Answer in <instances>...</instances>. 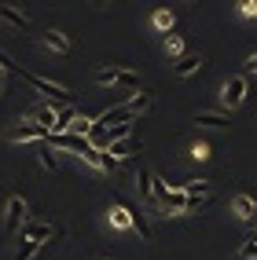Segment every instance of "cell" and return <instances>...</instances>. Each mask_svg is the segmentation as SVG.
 <instances>
[{
  "instance_id": "obj_1",
  "label": "cell",
  "mask_w": 257,
  "mask_h": 260,
  "mask_svg": "<svg viewBox=\"0 0 257 260\" xmlns=\"http://www.w3.org/2000/svg\"><path fill=\"white\" fill-rule=\"evenodd\" d=\"M15 70L22 74V81L30 84V88H37L41 95H48V103H70V99H74L70 88H63V84H55V81H48V77L33 74V70H22V66H15Z\"/></svg>"
},
{
  "instance_id": "obj_2",
  "label": "cell",
  "mask_w": 257,
  "mask_h": 260,
  "mask_svg": "<svg viewBox=\"0 0 257 260\" xmlns=\"http://www.w3.org/2000/svg\"><path fill=\"white\" fill-rule=\"evenodd\" d=\"M243 99H246V77H243V74H239V77H228L224 88H220V103H224V107H239Z\"/></svg>"
},
{
  "instance_id": "obj_3",
  "label": "cell",
  "mask_w": 257,
  "mask_h": 260,
  "mask_svg": "<svg viewBox=\"0 0 257 260\" xmlns=\"http://www.w3.org/2000/svg\"><path fill=\"white\" fill-rule=\"evenodd\" d=\"M22 220H26V202L15 194V198H8V205H4V231H8V235H15Z\"/></svg>"
},
{
  "instance_id": "obj_4",
  "label": "cell",
  "mask_w": 257,
  "mask_h": 260,
  "mask_svg": "<svg viewBox=\"0 0 257 260\" xmlns=\"http://www.w3.org/2000/svg\"><path fill=\"white\" fill-rule=\"evenodd\" d=\"M48 136H51V132H44V128L33 125V121H26V125H19V128L11 132V140H15V143H44Z\"/></svg>"
},
{
  "instance_id": "obj_5",
  "label": "cell",
  "mask_w": 257,
  "mask_h": 260,
  "mask_svg": "<svg viewBox=\"0 0 257 260\" xmlns=\"http://www.w3.org/2000/svg\"><path fill=\"white\" fill-rule=\"evenodd\" d=\"M44 44H48L51 51H59V55H70V51H74L70 37H66L63 29H48V33H44Z\"/></svg>"
},
{
  "instance_id": "obj_6",
  "label": "cell",
  "mask_w": 257,
  "mask_h": 260,
  "mask_svg": "<svg viewBox=\"0 0 257 260\" xmlns=\"http://www.w3.org/2000/svg\"><path fill=\"white\" fill-rule=\"evenodd\" d=\"M125 213H129V223L136 231H140V238H151V223L144 216V209H136V205H125Z\"/></svg>"
},
{
  "instance_id": "obj_7",
  "label": "cell",
  "mask_w": 257,
  "mask_h": 260,
  "mask_svg": "<svg viewBox=\"0 0 257 260\" xmlns=\"http://www.w3.org/2000/svg\"><path fill=\"white\" fill-rule=\"evenodd\" d=\"M232 209L243 216V220H253L257 216V202L250 198V194H235V202H232Z\"/></svg>"
},
{
  "instance_id": "obj_8",
  "label": "cell",
  "mask_w": 257,
  "mask_h": 260,
  "mask_svg": "<svg viewBox=\"0 0 257 260\" xmlns=\"http://www.w3.org/2000/svg\"><path fill=\"white\" fill-rule=\"evenodd\" d=\"M107 150L114 154L118 161H125V158H132V154H140V143H136V140H122V143H110Z\"/></svg>"
},
{
  "instance_id": "obj_9",
  "label": "cell",
  "mask_w": 257,
  "mask_h": 260,
  "mask_svg": "<svg viewBox=\"0 0 257 260\" xmlns=\"http://www.w3.org/2000/svg\"><path fill=\"white\" fill-rule=\"evenodd\" d=\"M151 103H154V95H151V92H140V95H129V99H125V107H129V110H132V117H136V114L151 110Z\"/></svg>"
},
{
  "instance_id": "obj_10",
  "label": "cell",
  "mask_w": 257,
  "mask_h": 260,
  "mask_svg": "<svg viewBox=\"0 0 257 260\" xmlns=\"http://www.w3.org/2000/svg\"><path fill=\"white\" fill-rule=\"evenodd\" d=\"M22 238H30V242H37V246H41L44 238H51V228H48V223H26Z\"/></svg>"
},
{
  "instance_id": "obj_11",
  "label": "cell",
  "mask_w": 257,
  "mask_h": 260,
  "mask_svg": "<svg viewBox=\"0 0 257 260\" xmlns=\"http://www.w3.org/2000/svg\"><path fill=\"white\" fill-rule=\"evenodd\" d=\"M198 66H202V59H198V55H184V59L173 66V70H177V77H191Z\"/></svg>"
},
{
  "instance_id": "obj_12",
  "label": "cell",
  "mask_w": 257,
  "mask_h": 260,
  "mask_svg": "<svg viewBox=\"0 0 257 260\" xmlns=\"http://www.w3.org/2000/svg\"><path fill=\"white\" fill-rule=\"evenodd\" d=\"M136 187H140V198L144 202H154V194H151V169L140 165V172H136Z\"/></svg>"
},
{
  "instance_id": "obj_13",
  "label": "cell",
  "mask_w": 257,
  "mask_h": 260,
  "mask_svg": "<svg viewBox=\"0 0 257 260\" xmlns=\"http://www.w3.org/2000/svg\"><path fill=\"white\" fill-rule=\"evenodd\" d=\"M195 125H210V128H228L232 121L224 114H195Z\"/></svg>"
},
{
  "instance_id": "obj_14",
  "label": "cell",
  "mask_w": 257,
  "mask_h": 260,
  "mask_svg": "<svg viewBox=\"0 0 257 260\" xmlns=\"http://www.w3.org/2000/svg\"><path fill=\"white\" fill-rule=\"evenodd\" d=\"M110 223H114V228H132V223H129V213H125V202H114L110 205Z\"/></svg>"
},
{
  "instance_id": "obj_15",
  "label": "cell",
  "mask_w": 257,
  "mask_h": 260,
  "mask_svg": "<svg viewBox=\"0 0 257 260\" xmlns=\"http://www.w3.org/2000/svg\"><path fill=\"white\" fill-rule=\"evenodd\" d=\"M0 19H4L8 26H19V29H26V26H30V19H26V15H19V11H15V8H8V4L0 8Z\"/></svg>"
},
{
  "instance_id": "obj_16",
  "label": "cell",
  "mask_w": 257,
  "mask_h": 260,
  "mask_svg": "<svg viewBox=\"0 0 257 260\" xmlns=\"http://www.w3.org/2000/svg\"><path fill=\"white\" fill-rule=\"evenodd\" d=\"M74 117H77V110H74V107H63V110H59V121H55V136H63V132H70V125H74Z\"/></svg>"
},
{
  "instance_id": "obj_17",
  "label": "cell",
  "mask_w": 257,
  "mask_h": 260,
  "mask_svg": "<svg viewBox=\"0 0 257 260\" xmlns=\"http://www.w3.org/2000/svg\"><path fill=\"white\" fill-rule=\"evenodd\" d=\"M114 84H122V88H140V74L136 70H118Z\"/></svg>"
},
{
  "instance_id": "obj_18",
  "label": "cell",
  "mask_w": 257,
  "mask_h": 260,
  "mask_svg": "<svg viewBox=\"0 0 257 260\" xmlns=\"http://www.w3.org/2000/svg\"><path fill=\"white\" fill-rule=\"evenodd\" d=\"M70 136H84V140H89V136H92V121L84 117V114H77L74 125H70Z\"/></svg>"
},
{
  "instance_id": "obj_19",
  "label": "cell",
  "mask_w": 257,
  "mask_h": 260,
  "mask_svg": "<svg viewBox=\"0 0 257 260\" xmlns=\"http://www.w3.org/2000/svg\"><path fill=\"white\" fill-rule=\"evenodd\" d=\"M37 249H41L37 242L22 238V242H19V249H15V256H11V260H33V253H37Z\"/></svg>"
},
{
  "instance_id": "obj_20",
  "label": "cell",
  "mask_w": 257,
  "mask_h": 260,
  "mask_svg": "<svg viewBox=\"0 0 257 260\" xmlns=\"http://www.w3.org/2000/svg\"><path fill=\"white\" fill-rule=\"evenodd\" d=\"M235 260H257V235L243 242V249H239V256H235Z\"/></svg>"
},
{
  "instance_id": "obj_21",
  "label": "cell",
  "mask_w": 257,
  "mask_h": 260,
  "mask_svg": "<svg viewBox=\"0 0 257 260\" xmlns=\"http://www.w3.org/2000/svg\"><path fill=\"white\" fill-rule=\"evenodd\" d=\"M99 169H103V172H118V169H122V161H118L110 150H103V158H99Z\"/></svg>"
},
{
  "instance_id": "obj_22",
  "label": "cell",
  "mask_w": 257,
  "mask_h": 260,
  "mask_svg": "<svg viewBox=\"0 0 257 260\" xmlns=\"http://www.w3.org/2000/svg\"><path fill=\"white\" fill-rule=\"evenodd\" d=\"M154 29H173V11H154Z\"/></svg>"
},
{
  "instance_id": "obj_23",
  "label": "cell",
  "mask_w": 257,
  "mask_h": 260,
  "mask_svg": "<svg viewBox=\"0 0 257 260\" xmlns=\"http://www.w3.org/2000/svg\"><path fill=\"white\" fill-rule=\"evenodd\" d=\"M41 165H44V169H51V172H55V165H59V158H55V150H51V147H41Z\"/></svg>"
},
{
  "instance_id": "obj_24",
  "label": "cell",
  "mask_w": 257,
  "mask_h": 260,
  "mask_svg": "<svg viewBox=\"0 0 257 260\" xmlns=\"http://www.w3.org/2000/svg\"><path fill=\"white\" fill-rule=\"evenodd\" d=\"M165 51H169V55H180V59H184V41H180V37H165Z\"/></svg>"
},
{
  "instance_id": "obj_25",
  "label": "cell",
  "mask_w": 257,
  "mask_h": 260,
  "mask_svg": "<svg viewBox=\"0 0 257 260\" xmlns=\"http://www.w3.org/2000/svg\"><path fill=\"white\" fill-rule=\"evenodd\" d=\"M206 202H210V198H195V194H187V205H184V213H198V209H206Z\"/></svg>"
},
{
  "instance_id": "obj_26",
  "label": "cell",
  "mask_w": 257,
  "mask_h": 260,
  "mask_svg": "<svg viewBox=\"0 0 257 260\" xmlns=\"http://www.w3.org/2000/svg\"><path fill=\"white\" fill-rule=\"evenodd\" d=\"M239 11H243L246 19H257V0H243V4H239Z\"/></svg>"
},
{
  "instance_id": "obj_27",
  "label": "cell",
  "mask_w": 257,
  "mask_h": 260,
  "mask_svg": "<svg viewBox=\"0 0 257 260\" xmlns=\"http://www.w3.org/2000/svg\"><path fill=\"white\" fill-rule=\"evenodd\" d=\"M191 158H195V161H206V158H210V147H206V143H195V147H191Z\"/></svg>"
},
{
  "instance_id": "obj_28",
  "label": "cell",
  "mask_w": 257,
  "mask_h": 260,
  "mask_svg": "<svg viewBox=\"0 0 257 260\" xmlns=\"http://www.w3.org/2000/svg\"><path fill=\"white\" fill-rule=\"evenodd\" d=\"M114 77H118L114 66H110V70H99V74H96V81H99V84H114Z\"/></svg>"
},
{
  "instance_id": "obj_29",
  "label": "cell",
  "mask_w": 257,
  "mask_h": 260,
  "mask_svg": "<svg viewBox=\"0 0 257 260\" xmlns=\"http://www.w3.org/2000/svg\"><path fill=\"white\" fill-rule=\"evenodd\" d=\"M99 158H103V150H96V147H92L89 154H84V161H89L92 169H99Z\"/></svg>"
},
{
  "instance_id": "obj_30",
  "label": "cell",
  "mask_w": 257,
  "mask_h": 260,
  "mask_svg": "<svg viewBox=\"0 0 257 260\" xmlns=\"http://www.w3.org/2000/svg\"><path fill=\"white\" fill-rule=\"evenodd\" d=\"M0 70H4V74H8V70H15V62H11V55H8L4 48H0Z\"/></svg>"
},
{
  "instance_id": "obj_31",
  "label": "cell",
  "mask_w": 257,
  "mask_h": 260,
  "mask_svg": "<svg viewBox=\"0 0 257 260\" xmlns=\"http://www.w3.org/2000/svg\"><path fill=\"white\" fill-rule=\"evenodd\" d=\"M246 70H250V74H257V55H250V59H246Z\"/></svg>"
},
{
  "instance_id": "obj_32",
  "label": "cell",
  "mask_w": 257,
  "mask_h": 260,
  "mask_svg": "<svg viewBox=\"0 0 257 260\" xmlns=\"http://www.w3.org/2000/svg\"><path fill=\"white\" fill-rule=\"evenodd\" d=\"M0 88H4V81H0Z\"/></svg>"
}]
</instances>
